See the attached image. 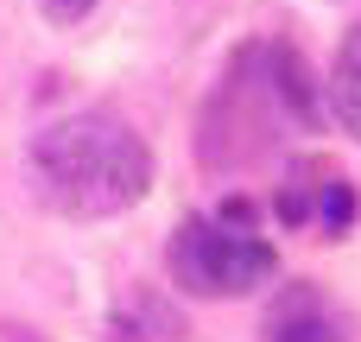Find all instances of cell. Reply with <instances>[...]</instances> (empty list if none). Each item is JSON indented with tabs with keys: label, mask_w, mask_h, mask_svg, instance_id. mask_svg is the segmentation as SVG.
Returning a JSON list of instances; mask_svg holds the SVG:
<instances>
[{
	"label": "cell",
	"mask_w": 361,
	"mask_h": 342,
	"mask_svg": "<svg viewBox=\"0 0 361 342\" xmlns=\"http://www.w3.org/2000/svg\"><path fill=\"white\" fill-rule=\"evenodd\" d=\"M32 184L63 216H114L146 197L152 152L114 108H82L32 140Z\"/></svg>",
	"instance_id": "cell-1"
},
{
	"label": "cell",
	"mask_w": 361,
	"mask_h": 342,
	"mask_svg": "<svg viewBox=\"0 0 361 342\" xmlns=\"http://www.w3.org/2000/svg\"><path fill=\"white\" fill-rule=\"evenodd\" d=\"M330 102H336V121L361 133V25L343 38V51H336V70H330Z\"/></svg>",
	"instance_id": "cell-6"
},
{
	"label": "cell",
	"mask_w": 361,
	"mask_h": 342,
	"mask_svg": "<svg viewBox=\"0 0 361 342\" xmlns=\"http://www.w3.org/2000/svg\"><path fill=\"white\" fill-rule=\"evenodd\" d=\"M279 216H286V222H311V216H317V222L336 235V228L355 222V190H349L330 165L305 159V165H292V184L279 190Z\"/></svg>",
	"instance_id": "cell-4"
},
{
	"label": "cell",
	"mask_w": 361,
	"mask_h": 342,
	"mask_svg": "<svg viewBox=\"0 0 361 342\" xmlns=\"http://www.w3.org/2000/svg\"><path fill=\"white\" fill-rule=\"evenodd\" d=\"M165 267H171L178 292H190V298H241V292H260V286H273V273H279V254H273L260 235L235 228V222L190 216V222L171 235V248H165Z\"/></svg>",
	"instance_id": "cell-3"
},
{
	"label": "cell",
	"mask_w": 361,
	"mask_h": 342,
	"mask_svg": "<svg viewBox=\"0 0 361 342\" xmlns=\"http://www.w3.org/2000/svg\"><path fill=\"white\" fill-rule=\"evenodd\" d=\"M279 83H273V51H241L235 70L222 76L209 114H203V165L209 171H247L254 159L273 152L279 133Z\"/></svg>",
	"instance_id": "cell-2"
},
{
	"label": "cell",
	"mask_w": 361,
	"mask_h": 342,
	"mask_svg": "<svg viewBox=\"0 0 361 342\" xmlns=\"http://www.w3.org/2000/svg\"><path fill=\"white\" fill-rule=\"evenodd\" d=\"M89 6H95V0H44V13H51L57 25H76V19H82Z\"/></svg>",
	"instance_id": "cell-7"
},
{
	"label": "cell",
	"mask_w": 361,
	"mask_h": 342,
	"mask_svg": "<svg viewBox=\"0 0 361 342\" xmlns=\"http://www.w3.org/2000/svg\"><path fill=\"white\" fill-rule=\"evenodd\" d=\"M343 330V311L317 286H286L267 311V342H349Z\"/></svg>",
	"instance_id": "cell-5"
}]
</instances>
